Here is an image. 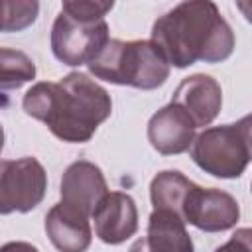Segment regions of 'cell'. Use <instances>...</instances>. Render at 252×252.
I'll list each match as a JSON object with an SVG mask.
<instances>
[{"label":"cell","instance_id":"obj_3","mask_svg":"<svg viewBox=\"0 0 252 252\" xmlns=\"http://www.w3.org/2000/svg\"><path fill=\"white\" fill-rule=\"evenodd\" d=\"M91 75L112 85L152 91L169 77V65L150 39H108L87 63Z\"/></svg>","mask_w":252,"mask_h":252},{"label":"cell","instance_id":"obj_10","mask_svg":"<svg viewBox=\"0 0 252 252\" xmlns=\"http://www.w3.org/2000/svg\"><path fill=\"white\" fill-rule=\"evenodd\" d=\"M195 130L197 128L189 114L175 102H169L154 112L148 120V142L156 152L175 156L191 148Z\"/></svg>","mask_w":252,"mask_h":252},{"label":"cell","instance_id":"obj_15","mask_svg":"<svg viewBox=\"0 0 252 252\" xmlns=\"http://www.w3.org/2000/svg\"><path fill=\"white\" fill-rule=\"evenodd\" d=\"M39 4L30 0H0V32H20L37 20Z\"/></svg>","mask_w":252,"mask_h":252},{"label":"cell","instance_id":"obj_2","mask_svg":"<svg viewBox=\"0 0 252 252\" xmlns=\"http://www.w3.org/2000/svg\"><path fill=\"white\" fill-rule=\"evenodd\" d=\"M150 41L177 69L197 61L219 63L234 51L232 28L211 0L181 2L161 14L152 26Z\"/></svg>","mask_w":252,"mask_h":252},{"label":"cell","instance_id":"obj_4","mask_svg":"<svg viewBox=\"0 0 252 252\" xmlns=\"http://www.w3.org/2000/svg\"><path fill=\"white\" fill-rule=\"evenodd\" d=\"M189 150L193 161L205 173L220 179L240 177L250 161V116L205 128L195 136Z\"/></svg>","mask_w":252,"mask_h":252},{"label":"cell","instance_id":"obj_13","mask_svg":"<svg viewBox=\"0 0 252 252\" xmlns=\"http://www.w3.org/2000/svg\"><path fill=\"white\" fill-rule=\"evenodd\" d=\"M45 232L59 252H85L93 240L89 217L69 209L61 201L45 215Z\"/></svg>","mask_w":252,"mask_h":252},{"label":"cell","instance_id":"obj_17","mask_svg":"<svg viewBox=\"0 0 252 252\" xmlns=\"http://www.w3.org/2000/svg\"><path fill=\"white\" fill-rule=\"evenodd\" d=\"M215 252H252V232H250V228H238Z\"/></svg>","mask_w":252,"mask_h":252},{"label":"cell","instance_id":"obj_18","mask_svg":"<svg viewBox=\"0 0 252 252\" xmlns=\"http://www.w3.org/2000/svg\"><path fill=\"white\" fill-rule=\"evenodd\" d=\"M0 252H39V250L30 242L14 240V242H6L4 246H0Z\"/></svg>","mask_w":252,"mask_h":252},{"label":"cell","instance_id":"obj_19","mask_svg":"<svg viewBox=\"0 0 252 252\" xmlns=\"http://www.w3.org/2000/svg\"><path fill=\"white\" fill-rule=\"evenodd\" d=\"M2 148H4V128L0 124V152H2Z\"/></svg>","mask_w":252,"mask_h":252},{"label":"cell","instance_id":"obj_6","mask_svg":"<svg viewBox=\"0 0 252 252\" xmlns=\"http://www.w3.org/2000/svg\"><path fill=\"white\" fill-rule=\"evenodd\" d=\"M45 189L47 173L39 159H0V215L30 213L43 201Z\"/></svg>","mask_w":252,"mask_h":252},{"label":"cell","instance_id":"obj_14","mask_svg":"<svg viewBox=\"0 0 252 252\" xmlns=\"http://www.w3.org/2000/svg\"><path fill=\"white\" fill-rule=\"evenodd\" d=\"M35 79L33 59L12 47H0V91H14Z\"/></svg>","mask_w":252,"mask_h":252},{"label":"cell","instance_id":"obj_1","mask_svg":"<svg viewBox=\"0 0 252 252\" xmlns=\"http://www.w3.org/2000/svg\"><path fill=\"white\" fill-rule=\"evenodd\" d=\"M22 108L28 116L43 122L55 138L85 144L110 116L112 100L94 79L75 71L59 81L35 83L26 91Z\"/></svg>","mask_w":252,"mask_h":252},{"label":"cell","instance_id":"obj_12","mask_svg":"<svg viewBox=\"0 0 252 252\" xmlns=\"http://www.w3.org/2000/svg\"><path fill=\"white\" fill-rule=\"evenodd\" d=\"M128 252H195L185 222L169 213L154 209L148 219L146 236L138 238Z\"/></svg>","mask_w":252,"mask_h":252},{"label":"cell","instance_id":"obj_5","mask_svg":"<svg viewBox=\"0 0 252 252\" xmlns=\"http://www.w3.org/2000/svg\"><path fill=\"white\" fill-rule=\"evenodd\" d=\"M110 39L104 20H79L59 12L51 26V51L67 67L87 65Z\"/></svg>","mask_w":252,"mask_h":252},{"label":"cell","instance_id":"obj_9","mask_svg":"<svg viewBox=\"0 0 252 252\" xmlns=\"http://www.w3.org/2000/svg\"><path fill=\"white\" fill-rule=\"evenodd\" d=\"M94 234L104 244H122L138 230V209L134 199L122 191H108L94 207Z\"/></svg>","mask_w":252,"mask_h":252},{"label":"cell","instance_id":"obj_7","mask_svg":"<svg viewBox=\"0 0 252 252\" xmlns=\"http://www.w3.org/2000/svg\"><path fill=\"white\" fill-rule=\"evenodd\" d=\"M177 217L185 224H193L205 232H222L232 228L240 219L238 201L217 187H201L191 183L187 189L183 203L179 207Z\"/></svg>","mask_w":252,"mask_h":252},{"label":"cell","instance_id":"obj_11","mask_svg":"<svg viewBox=\"0 0 252 252\" xmlns=\"http://www.w3.org/2000/svg\"><path fill=\"white\" fill-rule=\"evenodd\" d=\"M171 102H175L189 114L195 128L209 126L220 112L222 89L211 75L195 73L191 77H185L177 85Z\"/></svg>","mask_w":252,"mask_h":252},{"label":"cell","instance_id":"obj_16","mask_svg":"<svg viewBox=\"0 0 252 252\" xmlns=\"http://www.w3.org/2000/svg\"><path fill=\"white\" fill-rule=\"evenodd\" d=\"M114 2H98V0H69L61 4V12L79 18V20H87V22H94V20H104V16L112 10Z\"/></svg>","mask_w":252,"mask_h":252},{"label":"cell","instance_id":"obj_8","mask_svg":"<svg viewBox=\"0 0 252 252\" xmlns=\"http://www.w3.org/2000/svg\"><path fill=\"white\" fill-rule=\"evenodd\" d=\"M108 193L106 179L102 175V169L94 165L93 161L79 159L73 161L61 177V203L67 205L73 211H79L91 219L96 203Z\"/></svg>","mask_w":252,"mask_h":252}]
</instances>
